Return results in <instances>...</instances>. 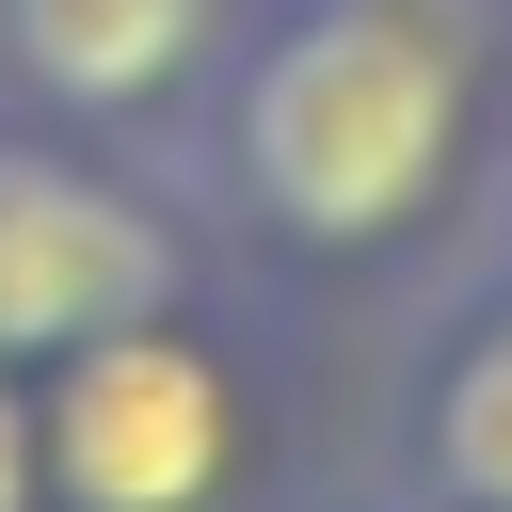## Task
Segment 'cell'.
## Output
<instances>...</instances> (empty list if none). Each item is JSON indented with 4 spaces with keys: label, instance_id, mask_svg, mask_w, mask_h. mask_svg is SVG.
<instances>
[{
    "label": "cell",
    "instance_id": "8",
    "mask_svg": "<svg viewBox=\"0 0 512 512\" xmlns=\"http://www.w3.org/2000/svg\"><path fill=\"white\" fill-rule=\"evenodd\" d=\"M496 240H512V192H496Z\"/></svg>",
    "mask_w": 512,
    "mask_h": 512
},
{
    "label": "cell",
    "instance_id": "6",
    "mask_svg": "<svg viewBox=\"0 0 512 512\" xmlns=\"http://www.w3.org/2000/svg\"><path fill=\"white\" fill-rule=\"evenodd\" d=\"M0 512H48V432H32V368H0Z\"/></svg>",
    "mask_w": 512,
    "mask_h": 512
},
{
    "label": "cell",
    "instance_id": "7",
    "mask_svg": "<svg viewBox=\"0 0 512 512\" xmlns=\"http://www.w3.org/2000/svg\"><path fill=\"white\" fill-rule=\"evenodd\" d=\"M288 512H400V496H384V480H352V496H288Z\"/></svg>",
    "mask_w": 512,
    "mask_h": 512
},
{
    "label": "cell",
    "instance_id": "5",
    "mask_svg": "<svg viewBox=\"0 0 512 512\" xmlns=\"http://www.w3.org/2000/svg\"><path fill=\"white\" fill-rule=\"evenodd\" d=\"M224 48H240V0H0V96L144 160L192 144Z\"/></svg>",
    "mask_w": 512,
    "mask_h": 512
},
{
    "label": "cell",
    "instance_id": "1",
    "mask_svg": "<svg viewBox=\"0 0 512 512\" xmlns=\"http://www.w3.org/2000/svg\"><path fill=\"white\" fill-rule=\"evenodd\" d=\"M176 176L272 304H416L512 192V0H240Z\"/></svg>",
    "mask_w": 512,
    "mask_h": 512
},
{
    "label": "cell",
    "instance_id": "4",
    "mask_svg": "<svg viewBox=\"0 0 512 512\" xmlns=\"http://www.w3.org/2000/svg\"><path fill=\"white\" fill-rule=\"evenodd\" d=\"M384 496L400 512H512V240L496 224L400 304Z\"/></svg>",
    "mask_w": 512,
    "mask_h": 512
},
{
    "label": "cell",
    "instance_id": "3",
    "mask_svg": "<svg viewBox=\"0 0 512 512\" xmlns=\"http://www.w3.org/2000/svg\"><path fill=\"white\" fill-rule=\"evenodd\" d=\"M208 272H224V240H208L176 160L0 96V368H48V352H80Z\"/></svg>",
    "mask_w": 512,
    "mask_h": 512
},
{
    "label": "cell",
    "instance_id": "2",
    "mask_svg": "<svg viewBox=\"0 0 512 512\" xmlns=\"http://www.w3.org/2000/svg\"><path fill=\"white\" fill-rule=\"evenodd\" d=\"M48 512H288V304L256 272H208L80 352L32 368Z\"/></svg>",
    "mask_w": 512,
    "mask_h": 512
}]
</instances>
